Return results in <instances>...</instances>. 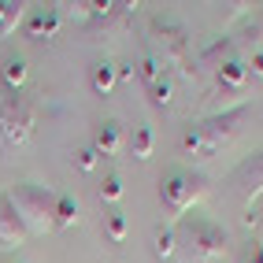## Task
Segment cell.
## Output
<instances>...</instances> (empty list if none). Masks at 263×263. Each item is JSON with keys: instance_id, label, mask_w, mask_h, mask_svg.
I'll list each match as a JSON object with an SVG mask.
<instances>
[{"instance_id": "obj_3", "label": "cell", "mask_w": 263, "mask_h": 263, "mask_svg": "<svg viewBox=\"0 0 263 263\" xmlns=\"http://www.w3.org/2000/svg\"><path fill=\"white\" fill-rule=\"evenodd\" d=\"M4 193H8L15 215L23 219V226H26L30 237H45V234L56 230V193H52V189L23 182V185L4 189Z\"/></svg>"}, {"instance_id": "obj_6", "label": "cell", "mask_w": 263, "mask_h": 263, "mask_svg": "<svg viewBox=\"0 0 263 263\" xmlns=\"http://www.w3.org/2000/svg\"><path fill=\"white\" fill-rule=\"evenodd\" d=\"M152 33L163 45V63H182L189 48V33L182 23H174L171 15H152Z\"/></svg>"}, {"instance_id": "obj_1", "label": "cell", "mask_w": 263, "mask_h": 263, "mask_svg": "<svg viewBox=\"0 0 263 263\" xmlns=\"http://www.w3.org/2000/svg\"><path fill=\"white\" fill-rule=\"evenodd\" d=\"M245 115H249V108L237 104V108L215 111L212 119H204V122H193V126L182 134V156H185V160H208V156H215L237 134Z\"/></svg>"}, {"instance_id": "obj_19", "label": "cell", "mask_w": 263, "mask_h": 263, "mask_svg": "<svg viewBox=\"0 0 263 263\" xmlns=\"http://www.w3.org/2000/svg\"><path fill=\"white\" fill-rule=\"evenodd\" d=\"M148 97H152V104H156V108H171V104H174V82L163 74L156 85H148Z\"/></svg>"}, {"instance_id": "obj_15", "label": "cell", "mask_w": 263, "mask_h": 263, "mask_svg": "<svg viewBox=\"0 0 263 263\" xmlns=\"http://www.w3.org/2000/svg\"><path fill=\"white\" fill-rule=\"evenodd\" d=\"M152 145H156V137H152V126H134V137H130V152H134V160H148L152 156Z\"/></svg>"}, {"instance_id": "obj_7", "label": "cell", "mask_w": 263, "mask_h": 263, "mask_svg": "<svg viewBox=\"0 0 263 263\" xmlns=\"http://www.w3.org/2000/svg\"><path fill=\"white\" fill-rule=\"evenodd\" d=\"M26 241H30V234H26L23 219L15 215V208H11V200H8V193H0V249L11 252V249H23Z\"/></svg>"}, {"instance_id": "obj_9", "label": "cell", "mask_w": 263, "mask_h": 263, "mask_svg": "<svg viewBox=\"0 0 263 263\" xmlns=\"http://www.w3.org/2000/svg\"><path fill=\"white\" fill-rule=\"evenodd\" d=\"M234 182H245V208H252L256 197H263V152H256L252 160H245L237 167Z\"/></svg>"}, {"instance_id": "obj_12", "label": "cell", "mask_w": 263, "mask_h": 263, "mask_svg": "<svg viewBox=\"0 0 263 263\" xmlns=\"http://www.w3.org/2000/svg\"><path fill=\"white\" fill-rule=\"evenodd\" d=\"M23 15H26L23 0H0V37H11V33L19 30Z\"/></svg>"}, {"instance_id": "obj_22", "label": "cell", "mask_w": 263, "mask_h": 263, "mask_svg": "<svg viewBox=\"0 0 263 263\" xmlns=\"http://www.w3.org/2000/svg\"><path fill=\"white\" fill-rule=\"evenodd\" d=\"M97 160H100V156H97V148H93V145L74 152V163H78V171H93V167H97Z\"/></svg>"}, {"instance_id": "obj_25", "label": "cell", "mask_w": 263, "mask_h": 263, "mask_svg": "<svg viewBox=\"0 0 263 263\" xmlns=\"http://www.w3.org/2000/svg\"><path fill=\"white\" fill-rule=\"evenodd\" d=\"M115 74H119V78H134V63H122V67H115Z\"/></svg>"}, {"instance_id": "obj_13", "label": "cell", "mask_w": 263, "mask_h": 263, "mask_svg": "<svg viewBox=\"0 0 263 263\" xmlns=\"http://www.w3.org/2000/svg\"><path fill=\"white\" fill-rule=\"evenodd\" d=\"M119 85V74H115V63H108V60H100L97 67H93V93L97 97H111V89Z\"/></svg>"}, {"instance_id": "obj_4", "label": "cell", "mask_w": 263, "mask_h": 263, "mask_svg": "<svg viewBox=\"0 0 263 263\" xmlns=\"http://www.w3.org/2000/svg\"><path fill=\"white\" fill-rule=\"evenodd\" d=\"M33 104L19 93L4 97L0 104V137H4V145H23L26 137L33 134Z\"/></svg>"}, {"instance_id": "obj_2", "label": "cell", "mask_w": 263, "mask_h": 263, "mask_svg": "<svg viewBox=\"0 0 263 263\" xmlns=\"http://www.w3.org/2000/svg\"><path fill=\"white\" fill-rule=\"evenodd\" d=\"M174 237H178V249H185L189 263H226V252H230L226 230L204 215H189L174 230Z\"/></svg>"}, {"instance_id": "obj_21", "label": "cell", "mask_w": 263, "mask_h": 263, "mask_svg": "<svg viewBox=\"0 0 263 263\" xmlns=\"http://www.w3.org/2000/svg\"><path fill=\"white\" fill-rule=\"evenodd\" d=\"M100 197L108 200V204H119V200H122V178H119V174H108V178H104Z\"/></svg>"}, {"instance_id": "obj_17", "label": "cell", "mask_w": 263, "mask_h": 263, "mask_svg": "<svg viewBox=\"0 0 263 263\" xmlns=\"http://www.w3.org/2000/svg\"><path fill=\"white\" fill-rule=\"evenodd\" d=\"M104 230H108L111 245H122V241H126V230H130V226H126V215H122L119 208H111V212L104 215Z\"/></svg>"}, {"instance_id": "obj_24", "label": "cell", "mask_w": 263, "mask_h": 263, "mask_svg": "<svg viewBox=\"0 0 263 263\" xmlns=\"http://www.w3.org/2000/svg\"><path fill=\"white\" fill-rule=\"evenodd\" d=\"M245 67H249V74H256V78H263V48H259V52H252V60H249V63H245Z\"/></svg>"}, {"instance_id": "obj_16", "label": "cell", "mask_w": 263, "mask_h": 263, "mask_svg": "<svg viewBox=\"0 0 263 263\" xmlns=\"http://www.w3.org/2000/svg\"><path fill=\"white\" fill-rule=\"evenodd\" d=\"M78 222V200L71 193H56V226H74Z\"/></svg>"}, {"instance_id": "obj_23", "label": "cell", "mask_w": 263, "mask_h": 263, "mask_svg": "<svg viewBox=\"0 0 263 263\" xmlns=\"http://www.w3.org/2000/svg\"><path fill=\"white\" fill-rule=\"evenodd\" d=\"M241 263H263V241H252L249 249H245Z\"/></svg>"}, {"instance_id": "obj_10", "label": "cell", "mask_w": 263, "mask_h": 263, "mask_svg": "<svg viewBox=\"0 0 263 263\" xmlns=\"http://www.w3.org/2000/svg\"><path fill=\"white\" fill-rule=\"evenodd\" d=\"M215 82H219V89L241 97V93H245V82H249V67H245V60H237V56L222 60V63L215 67Z\"/></svg>"}, {"instance_id": "obj_5", "label": "cell", "mask_w": 263, "mask_h": 263, "mask_svg": "<svg viewBox=\"0 0 263 263\" xmlns=\"http://www.w3.org/2000/svg\"><path fill=\"white\" fill-rule=\"evenodd\" d=\"M200 193H204V178L185 174V171H174L160 182V200H163V208L171 215H185L189 208L200 200Z\"/></svg>"}, {"instance_id": "obj_20", "label": "cell", "mask_w": 263, "mask_h": 263, "mask_svg": "<svg viewBox=\"0 0 263 263\" xmlns=\"http://www.w3.org/2000/svg\"><path fill=\"white\" fill-rule=\"evenodd\" d=\"M137 74H141V82H145V85H156V82L163 78V63L156 60V56H145L141 63H137Z\"/></svg>"}, {"instance_id": "obj_14", "label": "cell", "mask_w": 263, "mask_h": 263, "mask_svg": "<svg viewBox=\"0 0 263 263\" xmlns=\"http://www.w3.org/2000/svg\"><path fill=\"white\" fill-rule=\"evenodd\" d=\"M0 78H4V85H8L11 93H19L23 82H26V60L23 56H8L4 67H0Z\"/></svg>"}, {"instance_id": "obj_8", "label": "cell", "mask_w": 263, "mask_h": 263, "mask_svg": "<svg viewBox=\"0 0 263 263\" xmlns=\"http://www.w3.org/2000/svg\"><path fill=\"white\" fill-rule=\"evenodd\" d=\"M63 26V15L60 8H52V4H41V8H33L30 11V19H26V33L33 41H48V37H56Z\"/></svg>"}, {"instance_id": "obj_11", "label": "cell", "mask_w": 263, "mask_h": 263, "mask_svg": "<svg viewBox=\"0 0 263 263\" xmlns=\"http://www.w3.org/2000/svg\"><path fill=\"white\" fill-rule=\"evenodd\" d=\"M119 145H122V126H119L115 119H104L100 126H97V137H93L97 156H115Z\"/></svg>"}, {"instance_id": "obj_18", "label": "cell", "mask_w": 263, "mask_h": 263, "mask_svg": "<svg viewBox=\"0 0 263 263\" xmlns=\"http://www.w3.org/2000/svg\"><path fill=\"white\" fill-rule=\"evenodd\" d=\"M178 252V237H174V226H160L156 230V256L160 259H171Z\"/></svg>"}]
</instances>
